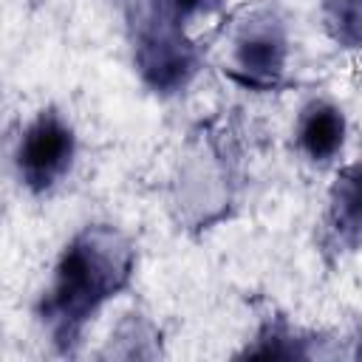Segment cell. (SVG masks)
Here are the masks:
<instances>
[{"label": "cell", "mask_w": 362, "mask_h": 362, "mask_svg": "<svg viewBox=\"0 0 362 362\" xmlns=\"http://www.w3.org/2000/svg\"><path fill=\"white\" fill-rule=\"evenodd\" d=\"M311 334L294 328L283 317H266L255 334V339L238 356H272V359H305L314 356Z\"/></svg>", "instance_id": "52a82bcc"}, {"label": "cell", "mask_w": 362, "mask_h": 362, "mask_svg": "<svg viewBox=\"0 0 362 362\" xmlns=\"http://www.w3.org/2000/svg\"><path fill=\"white\" fill-rule=\"evenodd\" d=\"M348 122L339 105L328 99H311L300 107L294 124V144L311 164H328L345 147Z\"/></svg>", "instance_id": "8992f818"}, {"label": "cell", "mask_w": 362, "mask_h": 362, "mask_svg": "<svg viewBox=\"0 0 362 362\" xmlns=\"http://www.w3.org/2000/svg\"><path fill=\"white\" fill-rule=\"evenodd\" d=\"M133 65L147 90L175 96L189 88L201 68V54L187 31L158 14H130Z\"/></svg>", "instance_id": "7a4b0ae2"}, {"label": "cell", "mask_w": 362, "mask_h": 362, "mask_svg": "<svg viewBox=\"0 0 362 362\" xmlns=\"http://www.w3.org/2000/svg\"><path fill=\"white\" fill-rule=\"evenodd\" d=\"M288 65V28L274 8L252 11L232 37L229 74L255 90L280 85Z\"/></svg>", "instance_id": "277c9868"}, {"label": "cell", "mask_w": 362, "mask_h": 362, "mask_svg": "<svg viewBox=\"0 0 362 362\" xmlns=\"http://www.w3.org/2000/svg\"><path fill=\"white\" fill-rule=\"evenodd\" d=\"M317 243L325 260H339L362 246V158L337 173L328 189Z\"/></svg>", "instance_id": "5b68a950"}, {"label": "cell", "mask_w": 362, "mask_h": 362, "mask_svg": "<svg viewBox=\"0 0 362 362\" xmlns=\"http://www.w3.org/2000/svg\"><path fill=\"white\" fill-rule=\"evenodd\" d=\"M76 161V130L57 110L42 107L20 133L14 147L17 181L31 195L54 192Z\"/></svg>", "instance_id": "3957f363"}, {"label": "cell", "mask_w": 362, "mask_h": 362, "mask_svg": "<svg viewBox=\"0 0 362 362\" xmlns=\"http://www.w3.org/2000/svg\"><path fill=\"white\" fill-rule=\"evenodd\" d=\"M136 272V246L113 223L82 226L59 252L37 303V320L57 354H74L96 314Z\"/></svg>", "instance_id": "6da1fadb"}, {"label": "cell", "mask_w": 362, "mask_h": 362, "mask_svg": "<svg viewBox=\"0 0 362 362\" xmlns=\"http://www.w3.org/2000/svg\"><path fill=\"white\" fill-rule=\"evenodd\" d=\"M320 23L334 45L345 51L362 48V0H322Z\"/></svg>", "instance_id": "ba28073f"}]
</instances>
